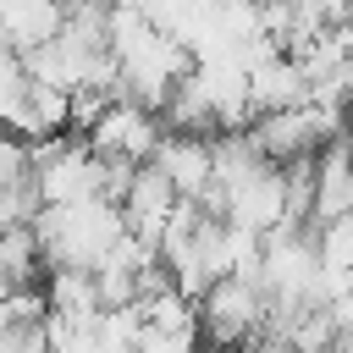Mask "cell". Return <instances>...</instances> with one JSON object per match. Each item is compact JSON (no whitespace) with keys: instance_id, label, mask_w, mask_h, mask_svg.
<instances>
[{"instance_id":"obj_1","label":"cell","mask_w":353,"mask_h":353,"mask_svg":"<svg viewBox=\"0 0 353 353\" xmlns=\"http://www.w3.org/2000/svg\"><path fill=\"white\" fill-rule=\"evenodd\" d=\"M127 232L121 210L110 199H83V204H61V210H39L33 215V237H39V254L44 265H66V270H94L110 243Z\"/></svg>"},{"instance_id":"obj_2","label":"cell","mask_w":353,"mask_h":353,"mask_svg":"<svg viewBox=\"0 0 353 353\" xmlns=\"http://www.w3.org/2000/svg\"><path fill=\"white\" fill-rule=\"evenodd\" d=\"M33 199L39 210H61V204H83V199H99L105 188V160L77 143V138H50V143H33Z\"/></svg>"},{"instance_id":"obj_3","label":"cell","mask_w":353,"mask_h":353,"mask_svg":"<svg viewBox=\"0 0 353 353\" xmlns=\"http://www.w3.org/2000/svg\"><path fill=\"white\" fill-rule=\"evenodd\" d=\"M265 325V292L254 281H215L204 298H199V336L210 347H243L254 342Z\"/></svg>"},{"instance_id":"obj_4","label":"cell","mask_w":353,"mask_h":353,"mask_svg":"<svg viewBox=\"0 0 353 353\" xmlns=\"http://www.w3.org/2000/svg\"><path fill=\"white\" fill-rule=\"evenodd\" d=\"M160 116H149L143 105H132V99H116L94 127H88V149L99 154V160H127V165H149L154 160V149H160Z\"/></svg>"},{"instance_id":"obj_5","label":"cell","mask_w":353,"mask_h":353,"mask_svg":"<svg viewBox=\"0 0 353 353\" xmlns=\"http://www.w3.org/2000/svg\"><path fill=\"white\" fill-rule=\"evenodd\" d=\"M226 221L232 226H248V232H276L287 226V182H281V165H254L237 188H226Z\"/></svg>"},{"instance_id":"obj_6","label":"cell","mask_w":353,"mask_h":353,"mask_svg":"<svg viewBox=\"0 0 353 353\" xmlns=\"http://www.w3.org/2000/svg\"><path fill=\"white\" fill-rule=\"evenodd\" d=\"M353 215V149H347V132L331 138L325 149H314V204H309V221H342Z\"/></svg>"},{"instance_id":"obj_7","label":"cell","mask_w":353,"mask_h":353,"mask_svg":"<svg viewBox=\"0 0 353 353\" xmlns=\"http://www.w3.org/2000/svg\"><path fill=\"white\" fill-rule=\"evenodd\" d=\"M171 188H176V199H204V188H210V138H188V132H165L160 138V149H154V160H149Z\"/></svg>"},{"instance_id":"obj_8","label":"cell","mask_w":353,"mask_h":353,"mask_svg":"<svg viewBox=\"0 0 353 353\" xmlns=\"http://www.w3.org/2000/svg\"><path fill=\"white\" fill-rule=\"evenodd\" d=\"M61 22H66V6L61 0H0V39L17 55L50 44L61 33Z\"/></svg>"},{"instance_id":"obj_9","label":"cell","mask_w":353,"mask_h":353,"mask_svg":"<svg viewBox=\"0 0 353 353\" xmlns=\"http://www.w3.org/2000/svg\"><path fill=\"white\" fill-rule=\"evenodd\" d=\"M44 309L50 314H66V320H94L99 314V287H94V270H44Z\"/></svg>"},{"instance_id":"obj_10","label":"cell","mask_w":353,"mask_h":353,"mask_svg":"<svg viewBox=\"0 0 353 353\" xmlns=\"http://www.w3.org/2000/svg\"><path fill=\"white\" fill-rule=\"evenodd\" d=\"M314 259L325 276H353V215L314 226Z\"/></svg>"},{"instance_id":"obj_11","label":"cell","mask_w":353,"mask_h":353,"mask_svg":"<svg viewBox=\"0 0 353 353\" xmlns=\"http://www.w3.org/2000/svg\"><path fill=\"white\" fill-rule=\"evenodd\" d=\"M138 314H143V325H154V331H199V303H188L176 287L143 298Z\"/></svg>"},{"instance_id":"obj_12","label":"cell","mask_w":353,"mask_h":353,"mask_svg":"<svg viewBox=\"0 0 353 353\" xmlns=\"http://www.w3.org/2000/svg\"><path fill=\"white\" fill-rule=\"evenodd\" d=\"M132 353H199V331H154V325H143Z\"/></svg>"}]
</instances>
